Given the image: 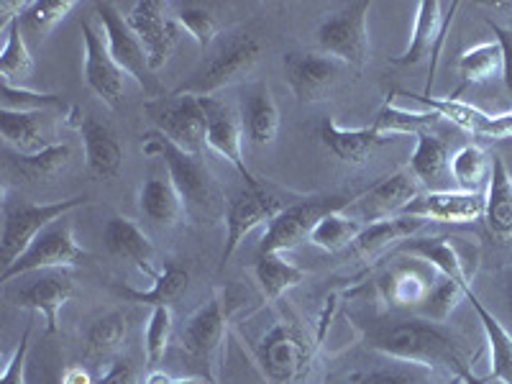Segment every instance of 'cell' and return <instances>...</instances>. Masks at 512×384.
Instances as JSON below:
<instances>
[{
	"instance_id": "obj_12",
	"label": "cell",
	"mask_w": 512,
	"mask_h": 384,
	"mask_svg": "<svg viewBox=\"0 0 512 384\" xmlns=\"http://www.w3.org/2000/svg\"><path fill=\"white\" fill-rule=\"evenodd\" d=\"M282 203L274 195H269L264 187H244L239 195L228 200L226 208V249H223V262H228L236 249L244 244L254 228L272 223L282 213Z\"/></svg>"
},
{
	"instance_id": "obj_33",
	"label": "cell",
	"mask_w": 512,
	"mask_h": 384,
	"mask_svg": "<svg viewBox=\"0 0 512 384\" xmlns=\"http://www.w3.org/2000/svg\"><path fill=\"white\" fill-rule=\"evenodd\" d=\"M382 295L387 303L392 305H423V300L431 292L433 282L428 280V274L413 264V267H397L387 272L379 282Z\"/></svg>"
},
{
	"instance_id": "obj_52",
	"label": "cell",
	"mask_w": 512,
	"mask_h": 384,
	"mask_svg": "<svg viewBox=\"0 0 512 384\" xmlns=\"http://www.w3.org/2000/svg\"><path fill=\"white\" fill-rule=\"evenodd\" d=\"M62 384H93V382H90V377H88V372H85V369L72 367V369H67V372H64Z\"/></svg>"
},
{
	"instance_id": "obj_16",
	"label": "cell",
	"mask_w": 512,
	"mask_h": 384,
	"mask_svg": "<svg viewBox=\"0 0 512 384\" xmlns=\"http://www.w3.org/2000/svg\"><path fill=\"white\" fill-rule=\"evenodd\" d=\"M344 75V64L328 54L292 52L285 57V77L300 103L320 100Z\"/></svg>"
},
{
	"instance_id": "obj_23",
	"label": "cell",
	"mask_w": 512,
	"mask_h": 384,
	"mask_svg": "<svg viewBox=\"0 0 512 384\" xmlns=\"http://www.w3.org/2000/svg\"><path fill=\"white\" fill-rule=\"evenodd\" d=\"M320 139L326 144L328 152L344 164H364L379 146L390 144L392 136H384L374 131V126L367 128H344L338 126L333 118H326L320 123Z\"/></svg>"
},
{
	"instance_id": "obj_26",
	"label": "cell",
	"mask_w": 512,
	"mask_h": 384,
	"mask_svg": "<svg viewBox=\"0 0 512 384\" xmlns=\"http://www.w3.org/2000/svg\"><path fill=\"white\" fill-rule=\"evenodd\" d=\"M410 172L420 182V187H425L428 192L456 190L454 180H451V157H448L446 141L433 136L431 131L415 136Z\"/></svg>"
},
{
	"instance_id": "obj_43",
	"label": "cell",
	"mask_w": 512,
	"mask_h": 384,
	"mask_svg": "<svg viewBox=\"0 0 512 384\" xmlns=\"http://www.w3.org/2000/svg\"><path fill=\"white\" fill-rule=\"evenodd\" d=\"M175 18L177 24L182 26V31L203 49L210 47V44L216 41L218 31H221L218 18L205 6H198V3H177Z\"/></svg>"
},
{
	"instance_id": "obj_45",
	"label": "cell",
	"mask_w": 512,
	"mask_h": 384,
	"mask_svg": "<svg viewBox=\"0 0 512 384\" xmlns=\"http://www.w3.org/2000/svg\"><path fill=\"white\" fill-rule=\"evenodd\" d=\"M172 308H152V318L146 326V359L149 364H162L172 341Z\"/></svg>"
},
{
	"instance_id": "obj_5",
	"label": "cell",
	"mask_w": 512,
	"mask_h": 384,
	"mask_svg": "<svg viewBox=\"0 0 512 384\" xmlns=\"http://www.w3.org/2000/svg\"><path fill=\"white\" fill-rule=\"evenodd\" d=\"M88 195H75V198L57 200V203H21L3 205V236H0V264L3 269L11 267L18 256L24 254L41 231L67 213H72L80 205H88Z\"/></svg>"
},
{
	"instance_id": "obj_14",
	"label": "cell",
	"mask_w": 512,
	"mask_h": 384,
	"mask_svg": "<svg viewBox=\"0 0 512 384\" xmlns=\"http://www.w3.org/2000/svg\"><path fill=\"white\" fill-rule=\"evenodd\" d=\"M75 297V280L70 269H44L34 272L24 287L13 292V303L18 308L41 313L47 320V331L54 333L59 328V310Z\"/></svg>"
},
{
	"instance_id": "obj_46",
	"label": "cell",
	"mask_w": 512,
	"mask_h": 384,
	"mask_svg": "<svg viewBox=\"0 0 512 384\" xmlns=\"http://www.w3.org/2000/svg\"><path fill=\"white\" fill-rule=\"evenodd\" d=\"M62 98L52 93H34L29 88H16L3 82L0 88V108L6 111H47V108H59Z\"/></svg>"
},
{
	"instance_id": "obj_15",
	"label": "cell",
	"mask_w": 512,
	"mask_h": 384,
	"mask_svg": "<svg viewBox=\"0 0 512 384\" xmlns=\"http://www.w3.org/2000/svg\"><path fill=\"white\" fill-rule=\"evenodd\" d=\"M82 39H85V82L88 88L103 100L108 108H121L126 95V72L111 57L105 39L88 18L82 21Z\"/></svg>"
},
{
	"instance_id": "obj_40",
	"label": "cell",
	"mask_w": 512,
	"mask_h": 384,
	"mask_svg": "<svg viewBox=\"0 0 512 384\" xmlns=\"http://www.w3.org/2000/svg\"><path fill=\"white\" fill-rule=\"evenodd\" d=\"M441 121L436 111H408V108H397L392 103H384V108L379 111L377 121L372 123L374 131L384 136H397V134H423L428 128H433Z\"/></svg>"
},
{
	"instance_id": "obj_30",
	"label": "cell",
	"mask_w": 512,
	"mask_h": 384,
	"mask_svg": "<svg viewBox=\"0 0 512 384\" xmlns=\"http://www.w3.org/2000/svg\"><path fill=\"white\" fill-rule=\"evenodd\" d=\"M484 218L489 231L510 239L512 236V177L507 175L505 162L500 157L492 159L489 169V187L484 198Z\"/></svg>"
},
{
	"instance_id": "obj_18",
	"label": "cell",
	"mask_w": 512,
	"mask_h": 384,
	"mask_svg": "<svg viewBox=\"0 0 512 384\" xmlns=\"http://www.w3.org/2000/svg\"><path fill=\"white\" fill-rule=\"evenodd\" d=\"M420 190H423L420 182L415 180L410 167H405L397 169V172L387 175L384 180H379L377 185L369 187L364 195L354 198V203L361 210V216L367 218L369 223H377L400 216L402 210L418 198Z\"/></svg>"
},
{
	"instance_id": "obj_20",
	"label": "cell",
	"mask_w": 512,
	"mask_h": 384,
	"mask_svg": "<svg viewBox=\"0 0 512 384\" xmlns=\"http://www.w3.org/2000/svg\"><path fill=\"white\" fill-rule=\"evenodd\" d=\"M205 144L216 154H221L228 164H231L241 177H244L246 187H262V182L251 175V169L246 167L244 159V126L241 121L226 108L223 103L210 98L208 108V131H205Z\"/></svg>"
},
{
	"instance_id": "obj_48",
	"label": "cell",
	"mask_w": 512,
	"mask_h": 384,
	"mask_svg": "<svg viewBox=\"0 0 512 384\" xmlns=\"http://www.w3.org/2000/svg\"><path fill=\"white\" fill-rule=\"evenodd\" d=\"M98 384H139L136 367L131 364V359H116Z\"/></svg>"
},
{
	"instance_id": "obj_17",
	"label": "cell",
	"mask_w": 512,
	"mask_h": 384,
	"mask_svg": "<svg viewBox=\"0 0 512 384\" xmlns=\"http://www.w3.org/2000/svg\"><path fill=\"white\" fill-rule=\"evenodd\" d=\"M456 8H459V3L446 6V3H438V0H423L418 6V13H415V26L408 49L392 62L400 64V67H410V64H420L423 59L433 57V70H436V54L441 52L443 34L451 26Z\"/></svg>"
},
{
	"instance_id": "obj_3",
	"label": "cell",
	"mask_w": 512,
	"mask_h": 384,
	"mask_svg": "<svg viewBox=\"0 0 512 384\" xmlns=\"http://www.w3.org/2000/svg\"><path fill=\"white\" fill-rule=\"evenodd\" d=\"M259 57H262V41L256 36H233L208 62L200 64L175 93L210 98L228 85L244 82L254 72Z\"/></svg>"
},
{
	"instance_id": "obj_39",
	"label": "cell",
	"mask_w": 512,
	"mask_h": 384,
	"mask_svg": "<svg viewBox=\"0 0 512 384\" xmlns=\"http://www.w3.org/2000/svg\"><path fill=\"white\" fill-rule=\"evenodd\" d=\"M502 64H505V54H502L500 41H484L461 54L459 75L466 85H479L495 75H502Z\"/></svg>"
},
{
	"instance_id": "obj_49",
	"label": "cell",
	"mask_w": 512,
	"mask_h": 384,
	"mask_svg": "<svg viewBox=\"0 0 512 384\" xmlns=\"http://www.w3.org/2000/svg\"><path fill=\"white\" fill-rule=\"evenodd\" d=\"M489 26H492V34L497 36V41H500V47H502V54H505V64H502V77H505L507 90L512 93V31L502 29V26H497V24H489Z\"/></svg>"
},
{
	"instance_id": "obj_19",
	"label": "cell",
	"mask_w": 512,
	"mask_h": 384,
	"mask_svg": "<svg viewBox=\"0 0 512 384\" xmlns=\"http://www.w3.org/2000/svg\"><path fill=\"white\" fill-rule=\"evenodd\" d=\"M400 216L423 218L428 223H472L484 216V195L464 190L420 192Z\"/></svg>"
},
{
	"instance_id": "obj_32",
	"label": "cell",
	"mask_w": 512,
	"mask_h": 384,
	"mask_svg": "<svg viewBox=\"0 0 512 384\" xmlns=\"http://www.w3.org/2000/svg\"><path fill=\"white\" fill-rule=\"evenodd\" d=\"M244 131L254 146H269L280 134V108L267 88H254L244 103Z\"/></svg>"
},
{
	"instance_id": "obj_1",
	"label": "cell",
	"mask_w": 512,
	"mask_h": 384,
	"mask_svg": "<svg viewBox=\"0 0 512 384\" xmlns=\"http://www.w3.org/2000/svg\"><path fill=\"white\" fill-rule=\"evenodd\" d=\"M374 349L418 367L446 369L459 382L472 374L454 338L443 331L441 323H431L425 318L397 320L395 326L384 328L374 336Z\"/></svg>"
},
{
	"instance_id": "obj_28",
	"label": "cell",
	"mask_w": 512,
	"mask_h": 384,
	"mask_svg": "<svg viewBox=\"0 0 512 384\" xmlns=\"http://www.w3.org/2000/svg\"><path fill=\"white\" fill-rule=\"evenodd\" d=\"M425 223L428 221L413 216H395L387 218V221L367 223L364 231L359 233V239L351 246V254L364 256V259L382 254V251L390 249V246H397L402 244V241L413 239L415 233L423 231Z\"/></svg>"
},
{
	"instance_id": "obj_47",
	"label": "cell",
	"mask_w": 512,
	"mask_h": 384,
	"mask_svg": "<svg viewBox=\"0 0 512 384\" xmlns=\"http://www.w3.org/2000/svg\"><path fill=\"white\" fill-rule=\"evenodd\" d=\"M29 344H31V326L26 328L21 341H18L11 361L6 364V372H3V377H0V384H26L24 372H26V356H29Z\"/></svg>"
},
{
	"instance_id": "obj_42",
	"label": "cell",
	"mask_w": 512,
	"mask_h": 384,
	"mask_svg": "<svg viewBox=\"0 0 512 384\" xmlns=\"http://www.w3.org/2000/svg\"><path fill=\"white\" fill-rule=\"evenodd\" d=\"M75 6V0H36V3H29V8L18 21H21L24 34L44 39Z\"/></svg>"
},
{
	"instance_id": "obj_24",
	"label": "cell",
	"mask_w": 512,
	"mask_h": 384,
	"mask_svg": "<svg viewBox=\"0 0 512 384\" xmlns=\"http://www.w3.org/2000/svg\"><path fill=\"white\" fill-rule=\"evenodd\" d=\"M226 338V310L218 297H210L187 318L182 328V349L198 359H210Z\"/></svg>"
},
{
	"instance_id": "obj_21",
	"label": "cell",
	"mask_w": 512,
	"mask_h": 384,
	"mask_svg": "<svg viewBox=\"0 0 512 384\" xmlns=\"http://www.w3.org/2000/svg\"><path fill=\"white\" fill-rule=\"evenodd\" d=\"M75 128L82 136L85 146V162H88L90 175L98 180H113L123 169V146L111 126L95 121L93 116L75 111Z\"/></svg>"
},
{
	"instance_id": "obj_10",
	"label": "cell",
	"mask_w": 512,
	"mask_h": 384,
	"mask_svg": "<svg viewBox=\"0 0 512 384\" xmlns=\"http://www.w3.org/2000/svg\"><path fill=\"white\" fill-rule=\"evenodd\" d=\"M310 351L303 331L295 323H277L259 344V364L272 384H292L310 367Z\"/></svg>"
},
{
	"instance_id": "obj_34",
	"label": "cell",
	"mask_w": 512,
	"mask_h": 384,
	"mask_svg": "<svg viewBox=\"0 0 512 384\" xmlns=\"http://www.w3.org/2000/svg\"><path fill=\"white\" fill-rule=\"evenodd\" d=\"M254 274L269 303L280 300L287 290H292V287L305 280L303 269L282 259V254H259L254 264Z\"/></svg>"
},
{
	"instance_id": "obj_37",
	"label": "cell",
	"mask_w": 512,
	"mask_h": 384,
	"mask_svg": "<svg viewBox=\"0 0 512 384\" xmlns=\"http://www.w3.org/2000/svg\"><path fill=\"white\" fill-rule=\"evenodd\" d=\"M72 159L70 144H54L39 154H16L11 157V169L16 175H21L29 182L49 180V177L59 175Z\"/></svg>"
},
{
	"instance_id": "obj_2",
	"label": "cell",
	"mask_w": 512,
	"mask_h": 384,
	"mask_svg": "<svg viewBox=\"0 0 512 384\" xmlns=\"http://www.w3.org/2000/svg\"><path fill=\"white\" fill-rule=\"evenodd\" d=\"M210 98L200 95L169 93L159 100H149L144 105L146 116L154 123L157 134H162L169 144H175L182 152L200 157L208 131Z\"/></svg>"
},
{
	"instance_id": "obj_25",
	"label": "cell",
	"mask_w": 512,
	"mask_h": 384,
	"mask_svg": "<svg viewBox=\"0 0 512 384\" xmlns=\"http://www.w3.org/2000/svg\"><path fill=\"white\" fill-rule=\"evenodd\" d=\"M103 241L105 249L111 251L113 256L118 259H126V262L136 264L146 277H152L157 280L159 274L154 272V244L152 239L141 231V226L131 218H111V221L105 223L103 231Z\"/></svg>"
},
{
	"instance_id": "obj_7",
	"label": "cell",
	"mask_w": 512,
	"mask_h": 384,
	"mask_svg": "<svg viewBox=\"0 0 512 384\" xmlns=\"http://www.w3.org/2000/svg\"><path fill=\"white\" fill-rule=\"evenodd\" d=\"M369 11L367 0H356L326 18L315 31L320 52L361 70L369 62Z\"/></svg>"
},
{
	"instance_id": "obj_54",
	"label": "cell",
	"mask_w": 512,
	"mask_h": 384,
	"mask_svg": "<svg viewBox=\"0 0 512 384\" xmlns=\"http://www.w3.org/2000/svg\"><path fill=\"white\" fill-rule=\"evenodd\" d=\"M507 300H510V310H512V277L510 282H507Z\"/></svg>"
},
{
	"instance_id": "obj_38",
	"label": "cell",
	"mask_w": 512,
	"mask_h": 384,
	"mask_svg": "<svg viewBox=\"0 0 512 384\" xmlns=\"http://www.w3.org/2000/svg\"><path fill=\"white\" fill-rule=\"evenodd\" d=\"M361 231H364V226L356 218L344 216V210H333L315 223L308 241L323 251H344L354 246Z\"/></svg>"
},
{
	"instance_id": "obj_51",
	"label": "cell",
	"mask_w": 512,
	"mask_h": 384,
	"mask_svg": "<svg viewBox=\"0 0 512 384\" xmlns=\"http://www.w3.org/2000/svg\"><path fill=\"white\" fill-rule=\"evenodd\" d=\"M146 384H208L205 379L198 377H187V379H177V377H169L164 372H152L146 377Z\"/></svg>"
},
{
	"instance_id": "obj_6",
	"label": "cell",
	"mask_w": 512,
	"mask_h": 384,
	"mask_svg": "<svg viewBox=\"0 0 512 384\" xmlns=\"http://www.w3.org/2000/svg\"><path fill=\"white\" fill-rule=\"evenodd\" d=\"M85 259H88V251L77 244L75 226H72L70 218L64 216L44 228L34 239V244L18 256L11 267L0 272V282L6 285V282L18 280L24 274L44 272V269H70Z\"/></svg>"
},
{
	"instance_id": "obj_31",
	"label": "cell",
	"mask_w": 512,
	"mask_h": 384,
	"mask_svg": "<svg viewBox=\"0 0 512 384\" xmlns=\"http://www.w3.org/2000/svg\"><path fill=\"white\" fill-rule=\"evenodd\" d=\"M139 208L146 218L157 226H172L180 221L185 213V203H182L180 192H177L175 182L167 177H149L141 185L139 192Z\"/></svg>"
},
{
	"instance_id": "obj_8",
	"label": "cell",
	"mask_w": 512,
	"mask_h": 384,
	"mask_svg": "<svg viewBox=\"0 0 512 384\" xmlns=\"http://www.w3.org/2000/svg\"><path fill=\"white\" fill-rule=\"evenodd\" d=\"M126 24L139 36L141 47H144L146 57H149L152 72L162 70L182 39V26L177 24L175 13H169V3H162V0H139L126 13Z\"/></svg>"
},
{
	"instance_id": "obj_11",
	"label": "cell",
	"mask_w": 512,
	"mask_h": 384,
	"mask_svg": "<svg viewBox=\"0 0 512 384\" xmlns=\"http://www.w3.org/2000/svg\"><path fill=\"white\" fill-rule=\"evenodd\" d=\"M392 254H405L420 259L431 269L441 272L446 280L472 287V274L477 272L479 249L461 239H408L397 244Z\"/></svg>"
},
{
	"instance_id": "obj_41",
	"label": "cell",
	"mask_w": 512,
	"mask_h": 384,
	"mask_svg": "<svg viewBox=\"0 0 512 384\" xmlns=\"http://www.w3.org/2000/svg\"><path fill=\"white\" fill-rule=\"evenodd\" d=\"M487 157L479 146H461L459 152L451 157V180H454L456 190L464 192H479L482 182L487 177Z\"/></svg>"
},
{
	"instance_id": "obj_9",
	"label": "cell",
	"mask_w": 512,
	"mask_h": 384,
	"mask_svg": "<svg viewBox=\"0 0 512 384\" xmlns=\"http://www.w3.org/2000/svg\"><path fill=\"white\" fill-rule=\"evenodd\" d=\"M349 203H354V198H313L290 205L267 226L259 254H282V251L305 244L320 218L333 210H344Z\"/></svg>"
},
{
	"instance_id": "obj_29",
	"label": "cell",
	"mask_w": 512,
	"mask_h": 384,
	"mask_svg": "<svg viewBox=\"0 0 512 384\" xmlns=\"http://www.w3.org/2000/svg\"><path fill=\"white\" fill-rule=\"evenodd\" d=\"M187 287H190V272L185 267H180V264H167L159 272L157 280H154L152 290L141 292L126 285H113V292L121 295L123 300H128V303L152 305V308H172L185 295Z\"/></svg>"
},
{
	"instance_id": "obj_27",
	"label": "cell",
	"mask_w": 512,
	"mask_h": 384,
	"mask_svg": "<svg viewBox=\"0 0 512 384\" xmlns=\"http://www.w3.org/2000/svg\"><path fill=\"white\" fill-rule=\"evenodd\" d=\"M466 300L472 303L474 313H477L479 323H482L484 338H487L489 364H492V369H489V374L484 382L512 384V333L502 326L495 315L484 308L482 300H479V297L472 292V287L466 290Z\"/></svg>"
},
{
	"instance_id": "obj_13",
	"label": "cell",
	"mask_w": 512,
	"mask_h": 384,
	"mask_svg": "<svg viewBox=\"0 0 512 384\" xmlns=\"http://www.w3.org/2000/svg\"><path fill=\"white\" fill-rule=\"evenodd\" d=\"M95 13L100 18V34L105 39V47H108L111 57L116 59L118 67L128 77H134L141 88H149V77H152L149 57H146L144 47H141L139 36L126 24V16H121V11L113 3H98Z\"/></svg>"
},
{
	"instance_id": "obj_53",
	"label": "cell",
	"mask_w": 512,
	"mask_h": 384,
	"mask_svg": "<svg viewBox=\"0 0 512 384\" xmlns=\"http://www.w3.org/2000/svg\"><path fill=\"white\" fill-rule=\"evenodd\" d=\"M459 384H484V382H482V379H477V377H474V374H469V377H464V379H461Z\"/></svg>"
},
{
	"instance_id": "obj_4",
	"label": "cell",
	"mask_w": 512,
	"mask_h": 384,
	"mask_svg": "<svg viewBox=\"0 0 512 384\" xmlns=\"http://www.w3.org/2000/svg\"><path fill=\"white\" fill-rule=\"evenodd\" d=\"M144 152L149 157H162L167 164L169 180L175 182L177 192H180L185 210H200V213H213L218 208V185L210 175L208 164L200 157L182 152L175 144H169L162 134L146 136Z\"/></svg>"
},
{
	"instance_id": "obj_36",
	"label": "cell",
	"mask_w": 512,
	"mask_h": 384,
	"mask_svg": "<svg viewBox=\"0 0 512 384\" xmlns=\"http://www.w3.org/2000/svg\"><path fill=\"white\" fill-rule=\"evenodd\" d=\"M128 338V315L123 310H113V313L103 315V318L93 320L85 333V354L90 359H105L113 356Z\"/></svg>"
},
{
	"instance_id": "obj_35",
	"label": "cell",
	"mask_w": 512,
	"mask_h": 384,
	"mask_svg": "<svg viewBox=\"0 0 512 384\" xmlns=\"http://www.w3.org/2000/svg\"><path fill=\"white\" fill-rule=\"evenodd\" d=\"M3 34H6V44L0 52V77L8 85L24 88V82L34 75V57L29 52V44H26L21 21L8 26V31H3Z\"/></svg>"
},
{
	"instance_id": "obj_22",
	"label": "cell",
	"mask_w": 512,
	"mask_h": 384,
	"mask_svg": "<svg viewBox=\"0 0 512 384\" xmlns=\"http://www.w3.org/2000/svg\"><path fill=\"white\" fill-rule=\"evenodd\" d=\"M0 134L16 154H39L57 144L44 111H6V108H0Z\"/></svg>"
},
{
	"instance_id": "obj_50",
	"label": "cell",
	"mask_w": 512,
	"mask_h": 384,
	"mask_svg": "<svg viewBox=\"0 0 512 384\" xmlns=\"http://www.w3.org/2000/svg\"><path fill=\"white\" fill-rule=\"evenodd\" d=\"M356 384H415V379L400 372H372L361 377Z\"/></svg>"
},
{
	"instance_id": "obj_44",
	"label": "cell",
	"mask_w": 512,
	"mask_h": 384,
	"mask_svg": "<svg viewBox=\"0 0 512 384\" xmlns=\"http://www.w3.org/2000/svg\"><path fill=\"white\" fill-rule=\"evenodd\" d=\"M466 290H469V287L443 277L438 285L431 287L428 297L423 300L425 320H431V323H446L448 315L454 313V310L459 308L461 300L466 297Z\"/></svg>"
}]
</instances>
